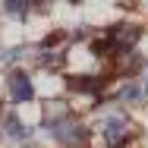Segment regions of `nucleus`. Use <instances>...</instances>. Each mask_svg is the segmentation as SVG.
I'll return each instance as SVG.
<instances>
[{"label": "nucleus", "instance_id": "0eeeda50", "mask_svg": "<svg viewBox=\"0 0 148 148\" xmlns=\"http://www.w3.org/2000/svg\"><path fill=\"white\" fill-rule=\"evenodd\" d=\"M25 10H29V3H19V0L6 3V13H13V16H25Z\"/></svg>", "mask_w": 148, "mask_h": 148}, {"label": "nucleus", "instance_id": "20e7f679", "mask_svg": "<svg viewBox=\"0 0 148 148\" xmlns=\"http://www.w3.org/2000/svg\"><path fill=\"white\" fill-rule=\"evenodd\" d=\"M3 132H6L10 139H29V136H32V129L16 117V114H6V120H3Z\"/></svg>", "mask_w": 148, "mask_h": 148}, {"label": "nucleus", "instance_id": "f03ea898", "mask_svg": "<svg viewBox=\"0 0 148 148\" xmlns=\"http://www.w3.org/2000/svg\"><path fill=\"white\" fill-rule=\"evenodd\" d=\"M51 132L57 136L60 142H66V145H79V142H85V129L76 123V120H66V117H60L51 123Z\"/></svg>", "mask_w": 148, "mask_h": 148}, {"label": "nucleus", "instance_id": "423d86ee", "mask_svg": "<svg viewBox=\"0 0 148 148\" xmlns=\"http://www.w3.org/2000/svg\"><path fill=\"white\" fill-rule=\"evenodd\" d=\"M120 98L123 101H142V88L139 85H126V88L120 91Z\"/></svg>", "mask_w": 148, "mask_h": 148}, {"label": "nucleus", "instance_id": "39448f33", "mask_svg": "<svg viewBox=\"0 0 148 148\" xmlns=\"http://www.w3.org/2000/svg\"><path fill=\"white\" fill-rule=\"evenodd\" d=\"M136 38H139V29H136V25H123L120 32H114V38H110V41H114V47H117V51H126Z\"/></svg>", "mask_w": 148, "mask_h": 148}, {"label": "nucleus", "instance_id": "7ed1b4c3", "mask_svg": "<svg viewBox=\"0 0 148 148\" xmlns=\"http://www.w3.org/2000/svg\"><path fill=\"white\" fill-rule=\"evenodd\" d=\"M10 95H13V101H16V104L32 101L35 88H32V82H29V76H25V73H13V76H10Z\"/></svg>", "mask_w": 148, "mask_h": 148}, {"label": "nucleus", "instance_id": "f257e3e1", "mask_svg": "<svg viewBox=\"0 0 148 148\" xmlns=\"http://www.w3.org/2000/svg\"><path fill=\"white\" fill-rule=\"evenodd\" d=\"M101 132H104V142L110 148H120L129 139V120L123 117V114H107L104 123H101Z\"/></svg>", "mask_w": 148, "mask_h": 148}]
</instances>
